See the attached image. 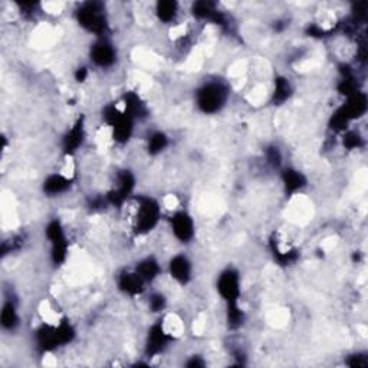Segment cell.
<instances>
[{"instance_id": "7a4b0ae2", "label": "cell", "mask_w": 368, "mask_h": 368, "mask_svg": "<svg viewBox=\"0 0 368 368\" xmlns=\"http://www.w3.org/2000/svg\"><path fill=\"white\" fill-rule=\"evenodd\" d=\"M40 8H42V12H45L46 15L60 16L68 8V3H63V2H43V3H40Z\"/></svg>"}, {"instance_id": "6da1fadb", "label": "cell", "mask_w": 368, "mask_h": 368, "mask_svg": "<svg viewBox=\"0 0 368 368\" xmlns=\"http://www.w3.org/2000/svg\"><path fill=\"white\" fill-rule=\"evenodd\" d=\"M161 209L167 210L170 213H177L180 211V206H181V200L177 194L174 193H167L163 199H161Z\"/></svg>"}]
</instances>
